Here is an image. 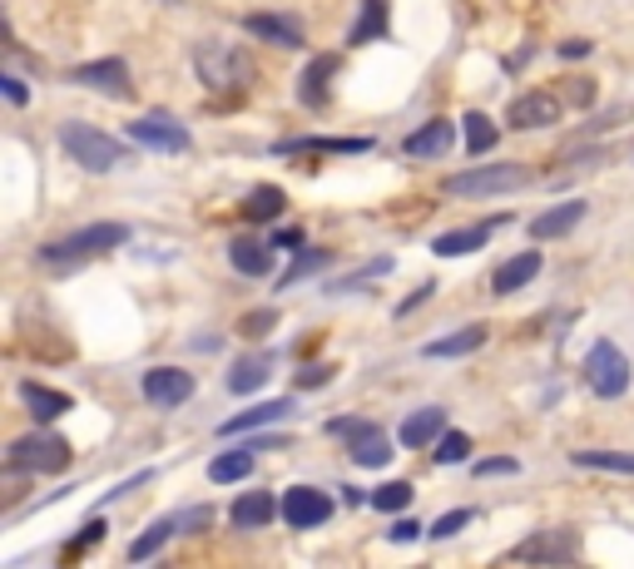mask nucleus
I'll return each instance as SVG.
<instances>
[{"instance_id":"nucleus-46","label":"nucleus","mask_w":634,"mask_h":569,"mask_svg":"<svg viewBox=\"0 0 634 569\" xmlns=\"http://www.w3.org/2000/svg\"><path fill=\"white\" fill-rule=\"evenodd\" d=\"M570 99H575V105H590V99H595V85H585V80H575V85H570Z\"/></svg>"},{"instance_id":"nucleus-23","label":"nucleus","mask_w":634,"mask_h":569,"mask_svg":"<svg viewBox=\"0 0 634 569\" xmlns=\"http://www.w3.org/2000/svg\"><path fill=\"white\" fill-rule=\"evenodd\" d=\"M273 516H278V500H273L268 491H243V495L234 500V510H228L234 530H263Z\"/></svg>"},{"instance_id":"nucleus-42","label":"nucleus","mask_w":634,"mask_h":569,"mask_svg":"<svg viewBox=\"0 0 634 569\" xmlns=\"http://www.w3.org/2000/svg\"><path fill=\"white\" fill-rule=\"evenodd\" d=\"M427 298H436V282H421V288L411 292L407 302H397V317H411V312H417V307H421V302H427Z\"/></svg>"},{"instance_id":"nucleus-29","label":"nucleus","mask_w":634,"mask_h":569,"mask_svg":"<svg viewBox=\"0 0 634 569\" xmlns=\"http://www.w3.org/2000/svg\"><path fill=\"white\" fill-rule=\"evenodd\" d=\"M248 475H253V451H248V446L224 451V456L208 461V481L214 485H238V481H248Z\"/></svg>"},{"instance_id":"nucleus-33","label":"nucleus","mask_w":634,"mask_h":569,"mask_svg":"<svg viewBox=\"0 0 634 569\" xmlns=\"http://www.w3.org/2000/svg\"><path fill=\"white\" fill-rule=\"evenodd\" d=\"M462 130H466V149H471V154H491L495 140H501V134H495V124L481 114V109H471V114L462 119Z\"/></svg>"},{"instance_id":"nucleus-24","label":"nucleus","mask_w":634,"mask_h":569,"mask_svg":"<svg viewBox=\"0 0 634 569\" xmlns=\"http://www.w3.org/2000/svg\"><path fill=\"white\" fill-rule=\"evenodd\" d=\"M21 401L25 407H31V416L40 421H55V416H65L70 407H75V401L65 397V391H55V387H40V382H21Z\"/></svg>"},{"instance_id":"nucleus-45","label":"nucleus","mask_w":634,"mask_h":569,"mask_svg":"<svg viewBox=\"0 0 634 569\" xmlns=\"http://www.w3.org/2000/svg\"><path fill=\"white\" fill-rule=\"evenodd\" d=\"M560 55H565V60H585V55H590V40H565Z\"/></svg>"},{"instance_id":"nucleus-8","label":"nucleus","mask_w":634,"mask_h":569,"mask_svg":"<svg viewBox=\"0 0 634 569\" xmlns=\"http://www.w3.org/2000/svg\"><path fill=\"white\" fill-rule=\"evenodd\" d=\"M278 516H283V525H292V530H318L333 516V495L318 491V485H288L278 500Z\"/></svg>"},{"instance_id":"nucleus-15","label":"nucleus","mask_w":634,"mask_h":569,"mask_svg":"<svg viewBox=\"0 0 634 569\" xmlns=\"http://www.w3.org/2000/svg\"><path fill=\"white\" fill-rule=\"evenodd\" d=\"M452 144H456V124L452 119H427L421 130H411L407 140H402V149L411 154V159H441V154H452Z\"/></svg>"},{"instance_id":"nucleus-43","label":"nucleus","mask_w":634,"mask_h":569,"mask_svg":"<svg viewBox=\"0 0 634 569\" xmlns=\"http://www.w3.org/2000/svg\"><path fill=\"white\" fill-rule=\"evenodd\" d=\"M417 535H421V525H417V520H407V516H402L397 525L387 530V540H392V545H397V540H402V545H407V540H417Z\"/></svg>"},{"instance_id":"nucleus-3","label":"nucleus","mask_w":634,"mask_h":569,"mask_svg":"<svg viewBox=\"0 0 634 569\" xmlns=\"http://www.w3.org/2000/svg\"><path fill=\"white\" fill-rule=\"evenodd\" d=\"M130 243V228L124 223H85L75 228L70 238H60V243L40 247L45 263H75V258H95V253H115V247Z\"/></svg>"},{"instance_id":"nucleus-22","label":"nucleus","mask_w":634,"mask_h":569,"mask_svg":"<svg viewBox=\"0 0 634 569\" xmlns=\"http://www.w3.org/2000/svg\"><path fill=\"white\" fill-rule=\"evenodd\" d=\"M540 273V253H516V258H505L501 268L491 273V292L495 298H511V292H521L526 282H536Z\"/></svg>"},{"instance_id":"nucleus-47","label":"nucleus","mask_w":634,"mask_h":569,"mask_svg":"<svg viewBox=\"0 0 634 569\" xmlns=\"http://www.w3.org/2000/svg\"><path fill=\"white\" fill-rule=\"evenodd\" d=\"M273 247H298V228H288V233L273 238Z\"/></svg>"},{"instance_id":"nucleus-32","label":"nucleus","mask_w":634,"mask_h":569,"mask_svg":"<svg viewBox=\"0 0 634 569\" xmlns=\"http://www.w3.org/2000/svg\"><path fill=\"white\" fill-rule=\"evenodd\" d=\"M570 461L585 465V471H620V475H634V451H575Z\"/></svg>"},{"instance_id":"nucleus-2","label":"nucleus","mask_w":634,"mask_h":569,"mask_svg":"<svg viewBox=\"0 0 634 569\" xmlns=\"http://www.w3.org/2000/svg\"><path fill=\"white\" fill-rule=\"evenodd\" d=\"M530 183L526 164H486V169H466L446 179V194L452 198H495V194H516Z\"/></svg>"},{"instance_id":"nucleus-28","label":"nucleus","mask_w":634,"mask_h":569,"mask_svg":"<svg viewBox=\"0 0 634 569\" xmlns=\"http://www.w3.org/2000/svg\"><path fill=\"white\" fill-rule=\"evenodd\" d=\"M268 356H238L234 366H228V391L234 397H248V391H259L263 382H268Z\"/></svg>"},{"instance_id":"nucleus-39","label":"nucleus","mask_w":634,"mask_h":569,"mask_svg":"<svg viewBox=\"0 0 634 569\" xmlns=\"http://www.w3.org/2000/svg\"><path fill=\"white\" fill-rule=\"evenodd\" d=\"M516 471H521V465L511 461V456H491V461H476V475H481V481H486V475H516Z\"/></svg>"},{"instance_id":"nucleus-10","label":"nucleus","mask_w":634,"mask_h":569,"mask_svg":"<svg viewBox=\"0 0 634 569\" xmlns=\"http://www.w3.org/2000/svg\"><path fill=\"white\" fill-rule=\"evenodd\" d=\"M140 391H144L149 407L174 411V407H183V401L194 397V372H183V366H149L144 382H140Z\"/></svg>"},{"instance_id":"nucleus-14","label":"nucleus","mask_w":634,"mask_h":569,"mask_svg":"<svg viewBox=\"0 0 634 569\" xmlns=\"http://www.w3.org/2000/svg\"><path fill=\"white\" fill-rule=\"evenodd\" d=\"M347 456L357 465H367V471H376V465L392 461V436L382 426H372V421H352V431H347Z\"/></svg>"},{"instance_id":"nucleus-44","label":"nucleus","mask_w":634,"mask_h":569,"mask_svg":"<svg viewBox=\"0 0 634 569\" xmlns=\"http://www.w3.org/2000/svg\"><path fill=\"white\" fill-rule=\"evenodd\" d=\"M0 89H5V99H11V105H25V99H31V95H25V85H21V80H15V75H5V80H0Z\"/></svg>"},{"instance_id":"nucleus-4","label":"nucleus","mask_w":634,"mask_h":569,"mask_svg":"<svg viewBox=\"0 0 634 569\" xmlns=\"http://www.w3.org/2000/svg\"><path fill=\"white\" fill-rule=\"evenodd\" d=\"M194 70L208 89H238L253 80V60L248 50H234V45H218V40H204L194 50Z\"/></svg>"},{"instance_id":"nucleus-1","label":"nucleus","mask_w":634,"mask_h":569,"mask_svg":"<svg viewBox=\"0 0 634 569\" xmlns=\"http://www.w3.org/2000/svg\"><path fill=\"white\" fill-rule=\"evenodd\" d=\"M60 144H65V154L85 173H109L119 159H124V149H119L115 134L95 130V124H85V119H65V124H60Z\"/></svg>"},{"instance_id":"nucleus-36","label":"nucleus","mask_w":634,"mask_h":569,"mask_svg":"<svg viewBox=\"0 0 634 569\" xmlns=\"http://www.w3.org/2000/svg\"><path fill=\"white\" fill-rule=\"evenodd\" d=\"M411 495H417V491H411L407 481H387V485H376V491H372V505H376V510H387V516H397V510H407V505H411Z\"/></svg>"},{"instance_id":"nucleus-26","label":"nucleus","mask_w":634,"mask_h":569,"mask_svg":"<svg viewBox=\"0 0 634 569\" xmlns=\"http://www.w3.org/2000/svg\"><path fill=\"white\" fill-rule=\"evenodd\" d=\"M308 149H327V154H367L372 140H323V134H302V140H278L273 154H308Z\"/></svg>"},{"instance_id":"nucleus-20","label":"nucleus","mask_w":634,"mask_h":569,"mask_svg":"<svg viewBox=\"0 0 634 569\" xmlns=\"http://www.w3.org/2000/svg\"><path fill=\"white\" fill-rule=\"evenodd\" d=\"M585 214H590V204H585V198H565V204L546 208L540 218H530V238H565L570 228H581Z\"/></svg>"},{"instance_id":"nucleus-19","label":"nucleus","mask_w":634,"mask_h":569,"mask_svg":"<svg viewBox=\"0 0 634 569\" xmlns=\"http://www.w3.org/2000/svg\"><path fill=\"white\" fill-rule=\"evenodd\" d=\"M441 431H446V411H441V407H421V411H411V416L402 421L397 440L407 446V451H421V446H436Z\"/></svg>"},{"instance_id":"nucleus-6","label":"nucleus","mask_w":634,"mask_h":569,"mask_svg":"<svg viewBox=\"0 0 634 569\" xmlns=\"http://www.w3.org/2000/svg\"><path fill=\"white\" fill-rule=\"evenodd\" d=\"M11 471H40V475H60L70 465V440L55 436V431H31V436L11 440L5 451Z\"/></svg>"},{"instance_id":"nucleus-30","label":"nucleus","mask_w":634,"mask_h":569,"mask_svg":"<svg viewBox=\"0 0 634 569\" xmlns=\"http://www.w3.org/2000/svg\"><path fill=\"white\" fill-rule=\"evenodd\" d=\"M382 35H387V0H362V21L352 25L347 40L367 45V40H382Z\"/></svg>"},{"instance_id":"nucleus-25","label":"nucleus","mask_w":634,"mask_h":569,"mask_svg":"<svg viewBox=\"0 0 634 569\" xmlns=\"http://www.w3.org/2000/svg\"><path fill=\"white\" fill-rule=\"evenodd\" d=\"M283 208H288V194H283L278 183H259V189H248V198H243L238 214H243L248 223H273Z\"/></svg>"},{"instance_id":"nucleus-27","label":"nucleus","mask_w":634,"mask_h":569,"mask_svg":"<svg viewBox=\"0 0 634 569\" xmlns=\"http://www.w3.org/2000/svg\"><path fill=\"white\" fill-rule=\"evenodd\" d=\"M476 347H486V327H456L452 337H436V342L421 347V356H471Z\"/></svg>"},{"instance_id":"nucleus-37","label":"nucleus","mask_w":634,"mask_h":569,"mask_svg":"<svg viewBox=\"0 0 634 569\" xmlns=\"http://www.w3.org/2000/svg\"><path fill=\"white\" fill-rule=\"evenodd\" d=\"M273 327H278V307H259L238 317V337H268Z\"/></svg>"},{"instance_id":"nucleus-16","label":"nucleus","mask_w":634,"mask_h":569,"mask_svg":"<svg viewBox=\"0 0 634 569\" xmlns=\"http://www.w3.org/2000/svg\"><path fill=\"white\" fill-rule=\"evenodd\" d=\"M343 70V55H318L308 70H302V80H298V99L308 109H323L327 105V95H333V75Z\"/></svg>"},{"instance_id":"nucleus-31","label":"nucleus","mask_w":634,"mask_h":569,"mask_svg":"<svg viewBox=\"0 0 634 569\" xmlns=\"http://www.w3.org/2000/svg\"><path fill=\"white\" fill-rule=\"evenodd\" d=\"M174 530H179V520H169V516H164V520H154V525L144 530V535L130 545V559H134V565H144V559H149V555H159V549L169 545V535H174Z\"/></svg>"},{"instance_id":"nucleus-21","label":"nucleus","mask_w":634,"mask_h":569,"mask_svg":"<svg viewBox=\"0 0 634 569\" xmlns=\"http://www.w3.org/2000/svg\"><path fill=\"white\" fill-rule=\"evenodd\" d=\"M273 253H278V247L259 243V238H234V243H228V263H234L243 278H268V273H273Z\"/></svg>"},{"instance_id":"nucleus-18","label":"nucleus","mask_w":634,"mask_h":569,"mask_svg":"<svg viewBox=\"0 0 634 569\" xmlns=\"http://www.w3.org/2000/svg\"><path fill=\"white\" fill-rule=\"evenodd\" d=\"M501 223V218H495ZM495 223H481V228H452V233H436L431 238V253L436 258H466V253H481L486 243H491Z\"/></svg>"},{"instance_id":"nucleus-34","label":"nucleus","mask_w":634,"mask_h":569,"mask_svg":"<svg viewBox=\"0 0 634 569\" xmlns=\"http://www.w3.org/2000/svg\"><path fill=\"white\" fill-rule=\"evenodd\" d=\"M327 263H333V253H323V247H298V258H292V268L278 278V288H292V282H302L308 273L327 268Z\"/></svg>"},{"instance_id":"nucleus-11","label":"nucleus","mask_w":634,"mask_h":569,"mask_svg":"<svg viewBox=\"0 0 634 569\" xmlns=\"http://www.w3.org/2000/svg\"><path fill=\"white\" fill-rule=\"evenodd\" d=\"M124 134H130L140 149H159V154H183L189 144H194V140H189V130H183L179 119H169V114H144V119H134Z\"/></svg>"},{"instance_id":"nucleus-35","label":"nucleus","mask_w":634,"mask_h":569,"mask_svg":"<svg viewBox=\"0 0 634 569\" xmlns=\"http://www.w3.org/2000/svg\"><path fill=\"white\" fill-rule=\"evenodd\" d=\"M466 451H471V436H466V431H441L431 456H436V465H462Z\"/></svg>"},{"instance_id":"nucleus-41","label":"nucleus","mask_w":634,"mask_h":569,"mask_svg":"<svg viewBox=\"0 0 634 569\" xmlns=\"http://www.w3.org/2000/svg\"><path fill=\"white\" fill-rule=\"evenodd\" d=\"M99 535H105V525H99V520H89V525H85V535H75V540H70V545H65V559H70V555H80V549H89Z\"/></svg>"},{"instance_id":"nucleus-40","label":"nucleus","mask_w":634,"mask_h":569,"mask_svg":"<svg viewBox=\"0 0 634 569\" xmlns=\"http://www.w3.org/2000/svg\"><path fill=\"white\" fill-rule=\"evenodd\" d=\"M327 382H333V366H302L298 372V387H327Z\"/></svg>"},{"instance_id":"nucleus-13","label":"nucleus","mask_w":634,"mask_h":569,"mask_svg":"<svg viewBox=\"0 0 634 569\" xmlns=\"http://www.w3.org/2000/svg\"><path fill=\"white\" fill-rule=\"evenodd\" d=\"M560 119V99L550 89H530V95H516L511 109H505V124L511 130H546Z\"/></svg>"},{"instance_id":"nucleus-7","label":"nucleus","mask_w":634,"mask_h":569,"mask_svg":"<svg viewBox=\"0 0 634 569\" xmlns=\"http://www.w3.org/2000/svg\"><path fill=\"white\" fill-rule=\"evenodd\" d=\"M505 559H521V565H570V559H581V535L575 530H536Z\"/></svg>"},{"instance_id":"nucleus-38","label":"nucleus","mask_w":634,"mask_h":569,"mask_svg":"<svg viewBox=\"0 0 634 569\" xmlns=\"http://www.w3.org/2000/svg\"><path fill=\"white\" fill-rule=\"evenodd\" d=\"M466 525H471V510H446V516H441L436 525L427 530V535H431V540H452L456 530H466Z\"/></svg>"},{"instance_id":"nucleus-5","label":"nucleus","mask_w":634,"mask_h":569,"mask_svg":"<svg viewBox=\"0 0 634 569\" xmlns=\"http://www.w3.org/2000/svg\"><path fill=\"white\" fill-rule=\"evenodd\" d=\"M630 376H634L630 356H624L610 337H600V342L585 352V387H590L595 397H605V401L624 397V391H630Z\"/></svg>"},{"instance_id":"nucleus-9","label":"nucleus","mask_w":634,"mask_h":569,"mask_svg":"<svg viewBox=\"0 0 634 569\" xmlns=\"http://www.w3.org/2000/svg\"><path fill=\"white\" fill-rule=\"evenodd\" d=\"M70 85H85V89H99L109 99H130L134 95V80H130V65L119 60V55H105V60H89V65H75L65 70Z\"/></svg>"},{"instance_id":"nucleus-12","label":"nucleus","mask_w":634,"mask_h":569,"mask_svg":"<svg viewBox=\"0 0 634 569\" xmlns=\"http://www.w3.org/2000/svg\"><path fill=\"white\" fill-rule=\"evenodd\" d=\"M243 31L259 35V40L283 45V50H302V40H308L302 21H298V15H288V11H253V15H243Z\"/></svg>"},{"instance_id":"nucleus-17","label":"nucleus","mask_w":634,"mask_h":569,"mask_svg":"<svg viewBox=\"0 0 634 569\" xmlns=\"http://www.w3.org/2000/svg\"><path fill=\"white\" fill-rule=\"evenodd\" d=\"M292 416V401L278 397V401H259V407H248L238 411V416H228L224 426H218V436H248V431H259V426H278V421Z\"/></svg>"}]
</instances>
